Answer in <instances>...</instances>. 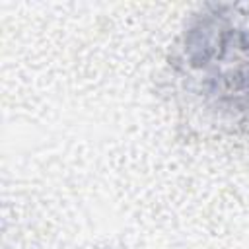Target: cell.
<instances>
[{
    "mask_svg": "<svg viewBox=\"0 0 249 249\" xmlns=\"http://www.w3.org/2000/svg\"><path fill=\"white\" fill-rule=\"evenodd\" d=\"M177 62L187 91L206 109L230 124H249V21H202L187 33Z\"/></svg>",
    "mask_w": 249,
    "mask_h": 249,
    "instance_id": "obj_1",
    "label": "cell"
}]
</instances>
